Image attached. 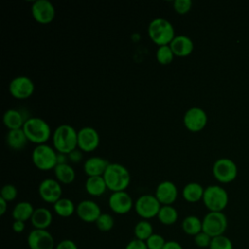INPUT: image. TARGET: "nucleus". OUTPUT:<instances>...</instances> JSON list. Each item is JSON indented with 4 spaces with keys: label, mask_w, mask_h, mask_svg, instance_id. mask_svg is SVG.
Listing matches in <instances>:
<instances>
[{
    "label": "nucleus",
    "mask_w": 249,
    "mask_h": 249,
    "mask_svg": "<svg viewBox=\"0 0 249 249\" xmlns=\"http://www.w3.org/2000/svg\"><path fill=\"white\" fill-rule=\"evenodd\" d=\"M53 146L57 153L68 155L78 148V131L70 124L58 125L53 132Z\"/></svg>",
    "instance_id": "obj_1"
},
{
    "label": "nucleus",
    "mask_w": 249,
    "mask_h": 249,
    "mask_svg": "<svg viewBox=\"0 0 249 249\" xmlns=\"http://www.w3.org/2000/svg\"><path fill=\"white\" fill-rule=\"evenodd\" d=\"M103 178L108 190L112 193L125 191L131 180L128 169L119 162H110L103 174Z\"/></svg>",
    "instance_id": "obj_2"
},
{
    "label": "nucleus",
    "mask_w": 249,
    "mask_h": 249,
    "mask_svg": "<svg viewBox=\"0 0 249 249\" xmlns=\"http://www.w3.org/2000/svg\"><path fill=\"white\" fill-rule=\"evenodd\" d=\"M29 142L36 145L46 144V142L53 136L50 124L42 118L29 117L22 127Z\"/></svg>",
    "instance_id": "obj_3"
},
{
    "label": "nucleus",
    "mask_w": 249,
    "mask_h": 249,
    "mask_svg": "<svg viewBox=\"0 0 249 249\" xmlns=\"http://www.w3.org/2000/svg\"><path fill=\"white\" fill-rule=\"evenodd\" d=\"M148 35L152 42L159 47L169 45L176 36L172 23L163 18H156L150 21Z\"/></svg>",
    "instance_id": "obj_4"
},
{
    "label": "nucleus",
    "mask_w": 249,
    "mask_h": 249,
    "mask_svg": "<svg viewBox=\"0 0 249 249\" xmlns=\"http://www.w3.org/2000/svg\"><path fill=\"white\" fill-rule=\"evenodd\" d=\"M202 201L209 211L223 212L229 202V195L226 189L219 185H209L204 188Z\"/></svg>",
    "instance_id": "obj_5"
},
{
    "label": "nucleus",
    "mask_w": 249,
    "mask_h": 249,
    "mask_svg": "<svg viewBox=\"0 0 249 249\" xmlns=\"http://www.w3.org/2000/svg\"><path fill=\"white\" fill-rule=\"evenodd\" d=\"M31 160L35 167L39 170H51L57 164V152L48 144L37 145L32 151Z\"/></svg>",
    "instance_id": "obj_6"
},
{
    "label": "nucleus",
    "mask_w": 249,
    "mask_h": 249,
    "mask_svg": "<svg viewBox=\"0 0 249 249\" xmlns=\"http://www.w3.org/2000/svg\"><path fill=\"white\" fill-rule=\"evenodd\" d=\"M228 228V218L223 212L209 211L202 219V231L212 238L223 235Z\"/></svg>",
    "instance_id": "obj_7"
},
{
    "label": "nucleus",
    "mask_w": 249,
    "mask_h": 249,
    "mask_svg": "<svg viewBox=\"0 0 249 249\" xmlns=\"http://www.w3.org/2000/svg\"><path fill=\"white\" fill-rule=\"evenodd\" d=\"M160 207L161 204L155 195H142L134 202V210L143 220L157 217Z\"/></svg>",
    "instance_id": "obj_8"
},
{
    "label": "nucleus",
    "mask_w": 249,
    "mask_h": 249,
    "mask_svg": "<svg viewBox=\"0 0 249 249\" xmlns=\"http://www.w3.org/2000/svg\"><path fill=\"white\" fill-rule=\"evenodd\" d=\"M212 172L219 182L229 183L237 176V165L230 158H220L213 163Z\"/></svg>",
    "instance_id": "obj_9"
},
{
    "label": "nucleus",
    "mask_w": 249,
    "mask_h": 249,
    "mask_svg": "<svg viewBox=\"0 0 249 249\" xmlns=\"http://www.w3.org/2000/svg\"><path fill=\"white\" fill-rule=\"evenodd\" d=\"M207 121L208 117L206 112L202 108L196 106L189 108L183 116L184 126L192 132L202 130L205 127Z\"/></svg>",
    "instance_id": "obj_10"
},
{
    "label": "nucleus",
    "mask_w": 249,
    "mask_h": 249,
    "mask_svg": "<svg viewBox=\"0 0 249 249\" xmlns=\"http://www.w3.org/2000/svg\"><path fill=\"white\" fill-rule=\"evenodd\" d=\"M35 89L33 81L27 76H17L9 84V92L16 99H26L30 97Z\"/></svg>",
    "instance_id": "obj_11"
},
{
    "label": "nucleus",
    "mask_w": 249,
    "mask_h": 249,
    "mask_svg": "<svg viewBox=\"0 0 249 249\" xmlns=\"http://www.w3.org/2000/svg\"><path fill=\"white\" fill-rule=\"evenodd\" d=\"M31 15L40 24H49L55 18V8L49 0H36L31 5Z\"/></svg>",
    "instance_id": "obj_12"
},
{
    "label": "nucleus",
    "mask_w": 249,
    "mask_h": 249,
    "mask_svg": "<svg viewBox=\"0 0 249 249\" xmlns=\"http://www.w3.org/2000/svg\"><path fill=\"white\" fill-rule=\"evenodd\" d=\"M38 193L45 202L54 204L62 197V187L56 179L46 178L39 184Z\"/></svg>",
    "instance_id": "obj_13"
},
{
    "label": "nucleus",
    "mask_w": 249,
    "mask_h": 249,
    "mask_svg": "<svg viewBox=\"0 0 249 249\" xmlns=\"http://www.w3.org/2000/svg\"><path fill=\"white\" fill-rule=\"evenodd\" d=\"M100 136L97 130L91 126H84L78 130V149L85 153H90L97 149Z\"/></svg>",
    "instance_id": "obj_14"
},
{
    "label": "nucleus",
    "mask_w": 249,
    "mask_h": 249,
    "mask_svg": "<svg viewBox=\"0 0 249 249\" xmlns=\"http://www.w3.org/2000/svg\"><path fill=\"white\" fill-rule=\"evenodd\" d=\"M29 249H54V238L47 230H32L27 235Z\"/></svg>",
    "instance_id": "obj_15"
},
{
    "label": "nucleus",
    "mask_w": 249,
    "mask_h": 249,
    "mask_svg": "<svg viewBox=\"0 0 249 249\" xmlns=\"http://www.w3.org/2000/svg\"><path fill=\"white\" fill-rule=\"evenodd\" d=\"M108 204L110 209L119 215L126 214L134 207L132 197L125 191L112 193L109 196Z\"/></svg>",
    "instance_id": "obj_16"
},
{
    "label": "nucleus",
    "mask_w": 249,
    "mask_h": 249,
    "mask_svg": "<svg viewBox=\"0 0 249 249\" xmlns=\"http://www.w3.org/2000/svg\"><path fill=\"white\" fill-rule=\"evenodd\" d=\"M76 214L86 223H95L102 214L100 206L91 199H84L76 206Z\"/></svg>",
    "instance_id": "obj_17"
},
{
    "label": "nucleus",
    "mask_w": 249,
    "mask_h": 249,
    "mask_svg": "<svg viewBox=\"0 0 249 249\" xmlns=\"http://www.w3.org/2000/svg\"><path fill=\"white\" fill-rule=\"evenodd\" d=\"M155 196L161 205H172L177 199L178 189L173 182L165 180L157 186Z\"/></svg>",
    "instance_id": "obj_18"
},
{
    "label": "nucleus",
    "mask_w": 249,
    "mask_h": 249,
    "mask_svg": "<svg viewBox=\"0 0 249 249\" xmlns=\"http://www.w3.org/2000/svg\"><path fill=\"white\" fill-rule=\"evenodd\" d=\"M169 46L174 55L178 57H186L194 51V42L187 35H176Z\"/></svg>",
    "instance_id": "obj_19"
},
{
    "label": "nucleus",
    "mask_w": 249,
    "mask_h": 249,
    "mask_svg": "<svg viewBox=\"0 0 249 249\" xmlns=\"http://www.w3.org/2000/svg\"><path fill=\"white\" fill-rule=\"evenodd\" d=\"M110 162L101 157H90L84 163V172L88 177L103 176Z\"/></svg>",
    "instance_id": "obj_20"
},
{
    "label": "nucleus",
    "mask_w": 249,
    "mask_h": 249,
    "mask_svg": "<svg viewBox=\"0 0 249 249\" xmlns=\"http://www.w3.org/2000/svg\"><path fill=\"white\" fill-rule=\"evenodd\" d=\"M27 119L21 111L15 108L6 110L3 115V123L9 130L22 128Z\"/></svg>",
    "instance_id": "obj_21"
},
{
    "label": "nucleus",
    "mask_w": 249,
    "mask_h": 249,
    "mask_svg": "<svg viewBox=\"0 0 249 249\" xmlns=\"http://www.w3.org/2000/svg\"><path fill=\"white\" fill-rule=\"evenodd\" d=\"M30 221L34 229L47 230L53 222V214L46 207H38L35 208Z\"/></svg>",
    "instance_id": "obj_22"
},
{
    "label": "nucleus",
    "mask_w": 249,
    "mask_h": 249,
    "mask_svg": "<svg viewBox=\"0 0 249 249\" xmlns=\"http://www.w3.org/2000/svg\"><path fill=\"white\" fill-rule=\"evenodd\" d=\"M27 142H28V139L22 128L9 130L6 135L7 145L15 151L22 150L26 146Z\"/></svg>",
    "instance_id": "obj_23"
},
{
    "label": "nucleus",
    "mask_w": 249,
    "mask_h": 249,
    "mask_svg": "<svg viewBox=\"0 0 249 249\" xmlns=\"http://www.w3.org/2000/svg\"><path fill=\"white\" fill-rule=\"evenodd\" d=\"M107 189L108 188L103 176L88 177L85 182V190L91 196H100L106 192Z\"/></svg>",
    "instance_id": "obj_24"
},
{
    "label": "nucleus",
    "mask_w": 249,
    "mask_h": 249,
    "mask_svg": "<svg viewBox=\"0 0 249 249\" xmlns=\"http://www.w3.org/2000/svg\"><path fill=\"white\" fill-rule=\"evenodd\" d=\"M53 173L56 180L60 184H71L76 178V172L72 165L67 163H59L53 168Z\"/></svg>",
    "instance_id": "obj_25"
},
{
    "label": "nucleus",
    "mask_w": 249,
    "mask_h": 249,
    "mask_svg": "<svg viewBox=\"0 0 249 249\" xmlns=\"http://www.w3.org/2000/svg\"><path fill=\"white\" fill-rule=\"evenodd\" d=\"M204 188L197 182H190L186 184L182 190L183 198L191 203L197 202L202 199Z\"/></svg>",
    "instance_id": "obj_26"
},
{
    "label": "nucleus",
    "mask_w": 249,
    "mask_h": 249,
    "mask_svg": "<svg viewBox=\"0 0 249 249\" xmlns=\"http://www.w3.org/2000/svg\"><path fill=\"white\" fill-rule=\"evenodd\" d=\"M34 210L35 208L29 201H19L14 206L12 210V217L14 221L26 222L31 219Z\"/></svg>",
    "instance_id": "obj_27"
},
{
    "label": "nucleus",
    "mask_w": 249,
    "mask_h": 249,
    "mask_svg": "<svg viewBox=\"0 0 249 249\" xmlns=\"http://www.w3.org/2000/svg\"><path fill=\"white\" fill-rule=\"evenodd\" d=\"M182 230L188 235H196L202 231V220L197 216L189 215L182 221Z\"/></svg>",
    "instance_id": "obj_28"
},
{
    "label": "nucleus",
    "mask_w": 249,
    "mask_h": 249,
    "mask_svg": "<svg viewBox=\"0 0 249 249\" xmlns=\"http://www.w3.org/2000/svg\"><path fill=\"white\" fill-rule=\"evenodd\" d=\"M53 210L57 216L68 218L76 212V206L70 198L61 197L53 204Z\"/></svg>",
    "instance_id": "obj_29"
},
{
    "label": "nucleus",
    "mask_w": 249,
    "mask_h": 249,
    "mask_svg": "<svg viewBox=\"0 0 249 249\" xmlns=\"http://www.w3.org/2000/svg\"><path fill=\"white\" fill-rule=\"evenodd\" d=\"M157 218L162 225L170 226L177 222L178 211L172 205H161Z\"/></svg>",
    "instance_id": "obj_30"
},
{
    "label": "nucleus",
    "mask_w": 249,
    "mask_h": 249,
    "mask_svg": "<svg viewBox=\"0 0 249 249\" xmlns=\"http://www.w3.org/2000/svg\"><path fill=\"white\" fill-rule=\"evenodd\" d=\"M133 232L136 239L146 241L154 233L153 226L148 220H141L134 226Z\"/></svg>",
    "instance_id": "obj_31"
},
{
    "label": "nucleus",
    "mask_w": 249,
    "mask_h": 249,
    "mask_svg": "<svg viewBox=\"0 0 249 249\" xmlns=\"http://www.w3.org/2000/svg\"><path fill=\"white\" fill-rule=\"evenodd\" d=\"M174 53L169 45L160 46L156 51V58L158 62L161 65H168L172 62L174 58Z\"/></svg>",
    "instance_id": "obj_32"
},
{
    "label": "nucleus",
    "mask_w": 249,
    "mask_h": 249,
    "mask_svg": "<svg viewBox=\"0 0 249 249\" xmlns=\"http://www.w3.org/2000/svg\"><path fill=\"white\" fill-rule=\"evenodd\" d=\"M95 225L100 231L106 232V231H110L113 229L115 225V220L111 214L102 213L96 220Z\"/></svg>",
    "instance_id": "obj_33"
},
{
    "label": "nucleus",
    "mask_w": 249,
    "mask_h": 249,
    "mask_svg": "<svg viewBox=\"0 0 249 249\" xmlns=\"http://www.w3.org/2000/svg\"><path fill=\"white\" fill-rule=\"evenodd\" d=\"M208 249H233L232 241L225 234L213 237Z\"/></svg>",
    "instance_id": "obj_34"
},
{
    "label": "nucleus",
    "mask_w": 249,
    "mask_h": 249,
    "mask_svg": "<svg viewBox=\"0 0 249 249\" xmlns=\"http://www.w3.org/2000/svg\"><path fill=\"white\" fill-rule=\"evenodd\" d=\"M18 196V189L13 184H6L1 188L0 197L4 198L6 201L10 202L17 198Z\"/></svg>",
    "instance_id": "obj_35"
},
{
    "label": "nucleus",
    "mask_w": 249,
    "mask_h": 249,
    "mask_svg": "<svg viewBox=\"0 0 249 249\" xmlns=\"http://www.w3.org/2000/svg\"><path fill=\"white\" fill-rule=\"evenodd\" d=\"M148 249H162L164 244L166 243L164 237L159 233H153L146 241H145Z\"/></svg>",
    "instance_id": "obj_36"
},
{
    "label": "nucleus",
    "mask_w": 249,
    "mask_h": 249,
    "mask_svg": "<svg viewBox=\"0 0 249 249\" xmlns=\"http://www.w3.org/2000/svg\"><path fill=\"white\" fill-rule=\"evenodd\" d=\"M193 2L191 0H175L173 2V9L179 15H185L192 9Z\"/></svg>",
    "instance_id": "obj_37"
},
{
    "label": "nucleus",
    "mask_w": 249,
    "mask_h": 249,
    "mask_svg": "<svg viewBox=\"0 0 249 249\" xmlns=\"http://www.w3.org/2000/svg\"><path fill=\"white\" fill-rule=\"evenodd\" d=\"M211 239H212V237L204 231H200L199 233H197L196 235L194 236L195 244L199 248H209Z\"/></svg>",
    "instance_id": "obj_38"
},
{
    "label": "nucleus",
    "mask_w": 249,
    "mask_h": 249,
    "mask_svg": "<svg viewBox=\"0 0 249 249\" xmlns=\"http://www.w3.org/2000/svg\"><path fill=\"white\" fill-rule=\"evenodd\" d=\"M54 249H79L75 241L71 239H63L59 241Z\"/></svg>",
    "instance_id": "obj_39"
},
{
    "label": "nucleus",
    "mask_w": 249,
    "mask_h": 249,
    "mask_svg": "<svg viewBox=\"0 0 249 249\" xmlns=\"http://www.w3.org/2000/svg\"><path fill=\"white\" fill-rule=\"evenodd\" d=\"M124 249H148L145 241L133 238L124 247Z\"/></svg>",
    "instance_id": "obj_40"
},
{
    "label": "nucleus",
    "mask_w": 249,
    "mask_h": 249,
    "mask_svg": "<svg viewBox=\"0 0 249 249\" xmlns=\"http://www.w3.org/2000/svg\"><path fill=\"white\" fill-rule=\"evenodd\" d=\"M67 156H68V160H70L72 163H78L83 160V152L78 148L70 152Z\"/></svg>",
    "instance_id": "obj_41"
},
{
    "label": "nucleus",
    "mask_w": 249,
    "mask_h": 249,
    "mask_svg": "<svg viewBox=\"0 0 249 249\" xmlns=\"http://www.w3.org/2000/svg\"><path fill=\"white\" fill-rule=\"evenodd\" d=\"M25 229V222L22 221H14L12 224V230L16 233H20L24 231Z\"/></svg>",
    "instance_id": "obj_42"
},
{
    "label": "nucleus",
    "mask_w": 249,
    "mask_h": 249,
    "mask_svg": "<svg viewBox=\"0 0 249 249\" xmlns=\"http://www.w3.org/2000/svg\"><path fill=\"white\" fill-rule=\"evenodd\" d=\"M162 249H184V248L179 242L175 240H169V241H166Z\"/></svg>",
    "instance_id": "obj_43"
},
{
    "label": "nucleus",
    "mask_w": 249,
    "mask_h": 249,
    "mask_svg": "<svg viewBox=\"0 0 249 249\" xmlns=\"http://www.w3.org/2000/svg\"><path fill=\"white\" fill-rule=\"evenodd\" d=\"M7 209H8V201L0 197V215L3 216L6 213Z\"/></svg>",
    "instance_id": "obj_44"
},
{
    "label": "nucleus",
    "mask_w": 249,
    "mask_h": 249,
    "mask_svg": "<svg viewBox=\"0 0 249 249\" xmlns=\"http://www.w3.org/2000/svg\"><path fill=\"white\" fill-rule=\"evenodd\" d=\"M67 160H68V156L66 154L57 153V164L67 163Z\"/></svg>",
    "instance_id": "obj_45"
}]
</instances>
